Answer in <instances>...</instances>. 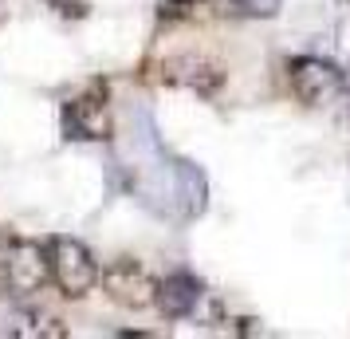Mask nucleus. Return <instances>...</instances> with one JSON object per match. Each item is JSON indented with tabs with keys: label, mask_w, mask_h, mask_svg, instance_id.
<instances>
[{
	"label": "nucleus",
	"mask_w": 350,
	"mask_h": 339,
	"mask_svg": "<svg viewBox=\"0 0 350 339\" xmlns=\"http://www.w3.org/2000/svg\"><path fill=\"white\" fill-rule=\"evenodd\" d=\"M0 284L8 296L28 300L36 292H44L51 284L48 268V244L40 241H12L0 253Z\"/></svg>",
	"instance_id": "1"
},
{
	"label": "nucleus",
	"mask_w": 350,
	"mask_h": 339,
	"mask_svg": "<svg viewBox=\"0 0 350 339\" xmlns=\"http://www.w3.org/2000/svg\"><path fill=\"white\" fill-rule=\"evenodd\" d=\"M48 268H51V284L64 292L67 300H79V296H87L98 284L95 257L75 237H51L48 241Z\"/></svg>",
	"instance_id": "2"
},
{
	"label": "nucleus",
	"mask_w": 350,
	"mask_h": 339,
	"mask_svg": "<svg viewBox=\"0 0 350 339\" xmlns=\"http://www.w3.org/2000/svg\"><path fill=\"white\" fill-rule=\"evenodd\" d=\"M287 79H291V91L303 107H327L347 91L342 71L331 60H319V55H295L287 64Z\"/></svg>",
	"instance_id": "3"
},
{
	"label": "nucleus",
	"mask_w": 350,
	"mask_h": 339,
	"mask_svg": "<svg viewBox=\"0 0 350 339\" xmlns=\"http://www.w3.org/2000/svg\"><path fill=\"white\" fill-rule=\"evenodd\" d=\"M98 284L111 296L118 307H130V312H142V307H154V292H158V280L146 273L138 260L118 257L111 260L107 268H98Z\"/></svg>",
	"instance_id": "4"
},
{
	"label": "nucleus",
	"mask_w": 350,
	"mask_h": 339,
	"mask_svg": "<svg viewBox=\"0 0 350 339\" xmlns=\"http://www.w3.org/2000/svg\"><path fill=\"white\" fill-rule=\"evenodd\" d=\"M208 292L205 284L189 273H174L158 280V292H154V307H158L165 320H193L197 312H201V300H205Z\"/></svg>",
	"instance_id": "5"
},
{
	"label": "nucleus",
	"mask_w": 350,
	"mask_h": 339,
	"mask_svg": "<svg viewBox=\"0 0 350 339\" xmlns=\"http://www.w3.org/2000/svg\"><path fill=\"white\" fill-rule=\"evenodd\" d=\"M67 134L83 138V142H107L111 138V111L103 95H79L75 103H67Z\"/></svg>",
	"instance_id": "6"
},
{
	"label": "nucleus",
	"mask_w": 350,
	"mask_h": 339,
	"mask_svg": "<svg viewBox=\"0 0 350 339\" xmlns=\"http://www.w3.org/2000/svg\"><path fill=\"white\" fill-rule=\"evenodd\" d=\"M165 79L185 83V87L201 91V95H213L217 83H221V67L205 64V60H197V55H181V60H170V64H165Z\"/></svg>",
	"instance_id": "7"
},
{
	"label": "nucleus",
	"mask_w": 350,
	"mask_h": 339,
	"mask_svg": "<svg viewBox=\"0 0 350 339\" xmlns=\"http://www.w3.org/2000/svg\"><path fill=\"white\" fill-rule=\"evenodd\" d=\"M12 336H40V339H64L67 327L55 316H44V312H20Z\"/></svg>",
	"instance_id": "8"
},
{
	"label": "nucleus",
	"mask_w": 350,
	"mask_h": 339,
	"mask_svg": "<svg viewBox=\"0 0 350 339\" xmlns=\"http://www.w3.org/2000/svg\"><path fill=\"white\" fill-rule=\"evenodd\" d=\"M280 8H284V0H221V12L244 20H271L280 16Z\"/></svg>",
	"instance_id": "9"
},
{
	"label": "nucleus",
	"mask_w": 350,
	"mask_h": 339,
	"mask_svg": "<svg viewBox=\"0 0 350 339\" xmlns=\"http://www.w3.org/2000/svg\"><path fill=\"white\" fill-rule=\"evenodd\" d=\"M177 8H193V4H197V0H174Z\"/></svg>",
	"instance_id": "10"
}]
</instances>
